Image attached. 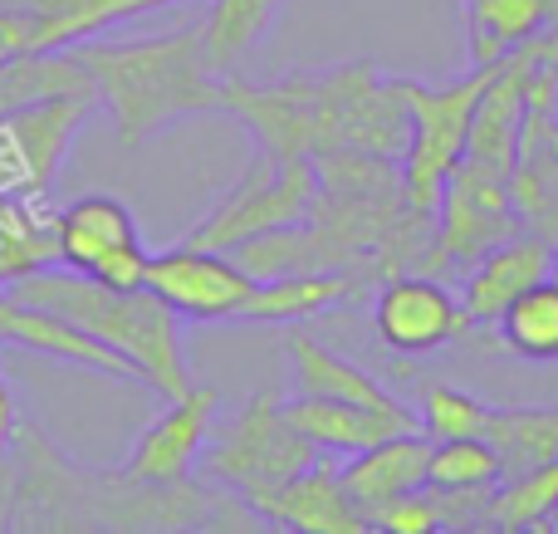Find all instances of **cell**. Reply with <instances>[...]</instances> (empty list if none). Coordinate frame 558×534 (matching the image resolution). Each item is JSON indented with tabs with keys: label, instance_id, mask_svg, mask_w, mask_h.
<instances>
[{
	"label": "cell",
	"instance_id": "1f68e13d",
	"mask_svg": "<svg viewBox=\"0 0 558 534\" xmlns=\"http://www.w3.org/2000/svg\"><path fill=\"white\" fill-rule=\"evenodd\" d=\"M20 54H39V20L25 15V10L0 5V64Z\"/></svg>",
	"mask_w": 558,
	"mask_h": 534
},
{
	"label": "cell",
	"instance_id": "d6a6232c",
	"mask_svg": "<svg viewBox=\"0 0 558 534\" xmlns=\"http://www.w3.org/2000/svg\"><path fill=\"white\" fill-rule=\"evenodd\" d=\"M15 422H20L15 392H10L5 373H0V457H10V441H15Z\"/></svg>",
	"mask_w": 558,
	"mask_h": 534
},
{
	"label": "cell",
	"instance_id": "2e32d148",
	"mask_svg": "<svg viewBox=\"0 0 558 534\" xmlns=\"http://www.w3.org/2000/svg\"><path fill=\"white\" fill-rule=\"evenodd\" d=\"M284 353H289V368H294V392L299 398H338V402H353V408L367 412H387V417H416L402 398L383 388L373 373H363L357 363L338 359L328 343H318L304 324H289L284 333Z\"/></svg>",
	"mask_w": 558,
	"mask_h": 534
},
{
	"label": "cell",
	"instance_id": "8fae6325",
	"mask_svg": "<svg viewBox=\"0 0 558 534\" xmlns=\"http://www.w3.org/2000/svg\"><path fill=\"white\" fill-rule=\"evenodd\" d=\"M465 329H471L465 304L446 284H436L432 275L397 270L387 275L373 300V333L407 359H426V353L456 343Z\"/></svg>",
	"mask_w": 558,
	"mask_h": 534
},
{
	"label": "cell",
	"instance_id": "e0dca14e",
	"mask_svg": "<svg viewBox=\"0 0 558 534\" xmlns=\"http://www.w3.org/2000/svg\"><path fill=\"white\" fill-rule=\"evenodd\" d=\"M426 461H432V437L416 427V432L383 437L367 451H353L348 466H338V471H343V486H348V496L357 500V510L373 515L387 500L426 486Z\"/></svg>",
	"mask_w": 558,
	"mask_h": 534
},
{
	"label": "cell",
	"instance_id": "7a4b0ae2",
	"mask_svg": "<svg viewBox=\"0 0 558 534\" xmlns=\"http://www.w3.org/2000/svg\"><path fill=\"white\" fill-rule=\"evenodd\" d=\"M221 113L241 118L255 147L275 162L324 157L338 147L402 162L412 143V113L397 98L392 78H383L367 59L318 69V74H284L275 84H245L226 74Z\"/></svg>",
	"mask_w": 558,
	"mask_h": 534
},
{
	"label": "cell",
	"instance_id": "7c38bea8",
	"mask_svg": "<svg viewBox=\"0 0 558 534\" xmlns=\"http://www.w3.org/2000/svg\"><path fill=\"white\" fill-rule=\"evenodd\" d=\"M216 412H221V392L216 388H196L192 383L182 398H167V408L137 437L123 471L137 481H186L196 471V461H202L206 441H211Z\"/></svg>",
	"mask_w": 558,
	"mask_h": 534
},
{
	"label": "cell",
	"instance_id": "3957f363",
	"mask_svg": "<svg viewBox=\"0 0 558 534\" xmlns=\"http://www.w3.org/2000/svg\"><path fill=\"white\" fill-rule=\"evenodd\" d=\"M69 49L88 69L98 104L113 113V128L128 147L153 143L192 113L221 108L226 74H216V64L206 59L202 25L153 39H123V45L84 39V45Z\"/></svg>",
	"mask_w": 558,
	"mask_h": 534
},
{
	"label": "cell",
	"instance_id": "5b68a950",
	"mask_svg": "<svg viewBox=\"0 0 558 534\" xmlns=\"http://www.w3.org/2000/svg\"><path fill=\"white\" fill-rule=\"evenodd\" d=\"M490 78V64H471V74L456 84H422V78H392L397 98L412 113V143L402 157V192L407 211L432 221L451 172L465 162L471 118L481 104V88Z\"/></svg>",
	"mask_w": 558,
	"mask_h": 534
},
{
	"label": "cell",
	"instance_id": "f1b7e54d",
	"mask_svg": "<svg viewBox=\"0 0 558 534\" xmlns=\"http://www.w3.org/2000/svg\"><path fill=\"white\" fill-rule=\"evenodd\" d=\"M422 432L432 441H451V437H481L485 422V402L465 388H451V383H432L422 392V412H416Z\"/></svg>",
	"mask_w": 558,
	"mask_h": 534
},
{
	"label": "cell",
	"instance_id": "44dd1931",
	"mask_svg": "<svg viewBox=\"0 0 558 534\" xmlns=\"http://www.w3.org/2000/svg\"><path fill=\"white\" fill-rule=\"evenodd\" d=\"M10 10H25L39 20V49H69L98 39L123 20L153 15V10L182 5V0H0Z\"/></svg>",
	"mask_w": 558,
	"mask_h": 534
},
{
	"label": "cell",
	"instance_id": "f546056e",
	"mask_svg": "<svg viewBox=\"0 0 558 534\" xmlns=\"http://www.w3.org/2000/svg\"><path fill=\"white\" fill-rule=\"evenodd\" d=\"M367 525L387 530V534H432V530H441V510H436L432 490L422 486V490H407V496L377 506L373 515H367Z\"/></svg>",
	"mask_w": 558,
	"mask_h": 534
},
{
	"label": "cell",
	"instance_id": "603a6c76",
	"mask_svg": "<svg viewBox=\"0 0 558 534\" xmlns=\"http://www.w3.org/2000/svg\"><path fill=\"white\" fill-rule=\"evenodd\" d=\"M481 437L500 457L505 481L558 457V408H485Z\"/></svg>",
	"mask_w": 558,
	"mask_h": 534
},
{
	"label": "cell",
	"instance_id": "ac0fdd59",
	"mask_svg": "<svg viewBox=\"0 0 558 534\" xmlns=\"http://www.w3.org/2000/svg\"><path fill=\"white\" fill-rule=\"evenodd\" d=\"M284 417L299 437H308L318 451H367L377 447L383 437H397V432H416L422 422L416 417H387V412H367V408H353V402H338V398H289L284 402Z\"/></svg>",
	"mask_w": 558,
	"mask_h": 534
},
{
	"label": "cell",
	"instance_id": "9a60e30c",
	"mask_svg": "<svg viewBox=\"0 0 558 534\" xmlns=\"http://www.w3.org/2000/svg\"><path fill=\"white\" fill-rule=\"evenodd\" d=\"M255 515L265 525L279 530H299V534H367V515L357 510V500L348 496L343 471L333 466L328 457H318L314 466H304L294 481L265 496L255 506Z\"/></svg>",
	"mask_w": 558,
	"mask_h": 534
},
{
	"label": "cell",
	"instance_id": "4dcf8cb0",
	"mask_svg": "<svg viewBox=\"0 0 558 534\" xmlns=\"http://www.w3.org/2000/svg\"><path fill=\"white\" fill-rule=\"evenodd\" d=\"M147 260H153V251H147L143 235H137V241L113 245V251H108L104 260H94V270H84V275H94L98 284H108V290H143Z\"/></svg>",
	"mask_w": 558,
	"mask_h": 534
},
{
	"label": "cell",
	"instance_id": "cb8c5ba5",
	"mask_svg": "<svg viewBox=\"0 0 558 534\" xmlns=\"http://www.w3.org/2000/svg\"><path fill=\"white\" fill-rule=\"evenodd\" d=\"M59 265L54 211L45 196H0V284Z\"/></svg>",
	"mask_w": 558,
	"mask_h": 534
},
{
	"label": "cell",
	"instance_id": "d4e9b609",
	"mask_svg": "<svg viewBox=\"0 0 558 534\" xmlns=\"http://www.w3.org/2000/svg\"><path fill=\"white\" fill-rule=\"evenodd\" d=\"M279 10L284 0H211L202 20V45L216 74H235V64L275 29Z\"/></svg>",
	"mask_w": 558,
	"mask_h": 534
},
{
	"label": "cell",
	"instance_id": "277c9868",
	"mask_svg": "<svg viewBox=\"0 0 558 534\" xmlns=\"http://www.w3.org/2000/svg\"><path fill=\"white\" fill-rule=\"evenodd\" d=\"M0 290L25 304H39V310L64 314L69 324H78L98 343L123 353L157 398H182L192 388L186 353H182V319L147 284L143 290H108V284H98L84 270L45 265V270H29L20 280L0 284Z\"/></svg>",
	"mask_w": 558,
	"mask_h": 534
},
{
	"label": "cell",
	"instance_id": "5bb4252c",
	"mask_svg": "<svg viewBox=\"0 0 558 534\" xmlns=\"http://www.w3.org/2000/svg\"><path fill=\"white\" fill-rule=\"evenodd\" d=\"M0 343H15V349H29V353L54 359V363H74V368H88V373H104V378L143 383L123 353H113L108 343H98L94 333H84L78 324H69L64 314L25 304L5 290H0Z\"/></svg>",
	"mask_w": 558,
	"mask_h": 534
},
{
	"label": "cell",
	"instance_id": "4fadbf2b",
	"mask_svg": "<svg viewBox=\"0 0 558 534\" xmlns=\"http://www.w3.org/2000/svg\"><path fill=\"white\" fill-rule=\"evenodd\" d=\"M558 270V245L554 235H539V231H514L510 241L490 245V251L475 260V270L465 275V319L475 324H495L514 300H520L530 284L549 280Z\"/></svg>",
	"mask_w": 558,
	"mask_h": 534
},
{
	"label": "cell",
	"instance_id": "d6986e66",
	"mask_svg": "<svg viewBox=\"0 0 558 534\" xmlns=\"http://www.w3.org/2000/svg\"><path fill=\"white\" fill-rule=\"evenodd\" d=\"M465 15V59L500 64L505 54L524 49L530 39L558 29V0H461Z\"/></svg>",
	"mask_w": 558,
	"mask_h": 534
},
{
	"label": "cell",
	"instance_id": "8992f818",
	"mask_svg": "<svg viewBox=\"0 0 558 534\" xmlns=\"http://www.w3.org/2000/svg\"><path fill=\"white\" fill-rule=\"evenodd\" d=\"M318 457L324 451L289 427L284 402L275 392H255L221 432H211L196 466H202V476L211 486L231 490V496H241L255 510L284 481H294L304 466H314Z\"/></svg>",
	"mask_w": 558,
	"mask_h": 534
},
{
	"label": "cell",
	"instance_id": "836d02e7",
	"mask_svg": "<svg viewBox=\"0 0 558 534\" xmlns=\"http://www.w3.org/2000/svg\"><path fill=\"white\" fill-rule=\"evenodd\" d=\"M554 245H558V235H554Z\"/></svg>",
	"mask_w": 558,
	"mask_h": 534
},
{
	"label": "cell",
	"instance_id": "ba28073f",
	"mask_svg": "<svg viewBox=\"0 0 558 534\" xmlns=\"http://www.w3.org/2000/svg\"><path fill=\"white\" fill-rule=\"evenodd\" d=\"M94 108L98 98L64 94L0 113V196H49Z\"/></svg>",
	"mask_w": 558,
	"mask_h": 534
},
{
	"label": "cell",
	"instance_id": "4316f807",
	"mask_svg": "<svg viewBox=\"0 0 558 534\" xmlns=\"http://www.w3.org/2000/svg\"><path fill=\"white\" fill-rule=\"evenodd\" d=\"M549 515H558V457L544 466H530L524 476H510L495 486L490 506H485L481 525L490 530H534L549 525Z\"/></svg>",
	"mask_w": 558,
	"mask_h": 534
},
{
	"label": "cell",
	"instance_id": "9c48e42d",
	"mask_svg": "<svg viewBox=\"0 0 558 534\" xmlns=\"http://www.w3.org/2000/svg\"><path fill=\"white\" fill-rule=\"evenodd\" d=\"M147 290L182 324H241L255 280L235 265V255L182 241L147 260Z\"/></svg>",
	"mask_w": 558,
	"mask_h": 534
},
{
	"label": "cell",
	"instance_id": "6da1fadb",
	"mask_svg": "<svg viewBox=\"0 0 558 534\" xmlns=\"http://www.w3.org/2000/svg\"><path fill=\"white\" fill-rule=\"evenodd\" d=\"M15 496L10 530H255L265 525L241 496L211 481H137L128 471H88L54 447L35 417L10 441Z\"/></svg>",
	"mask_w": 558,
	"mask_h": 534
},
{
	"label": "cell",
	"instance_id": "ffe728a7",
	"mask_svg": "<svg viewBox=\"0 0 558 534\" xmlns=\"http://www.w3.org/2000/svg\"><path fill=\"white\" fill-rule=\"evenodd\" d=\"M54 241H59V265H69V270H94V260H104L113 245L137 241V221L123 196L88 192L54 211Z\"/></svg>",
	"mask_w": 558,
	"mask_h": 534
},
{
	"label": "cell",
	"instance_id": "52a82bcc",
	"mask_svg": "<svg viewBox=\"0 0 558 534\" xmlns=\"http://www.w3.org/2000/svg\"><path fill=\"white\" fill-rule=\"evenodd\" d=\"M318 196V167L314 157H294V162H275L270 153L255 147L245 177L211 206L196 231H186V245H202V251H226L245 245L251 235L279 231V226H299L308 221Z\"/></svg>",
	"mask_w": 558,
	"mask_h": 534
},
{
	"label": "cell",
	"instance_id": "83f0119b",
	"mask_svg": "<svg viewBox=\"0 0 558 534\" xmlns=\"http://www.w3.org/2000/svg\"><path fill=\"white\" fill-rule=\"evenodd\" d=\"M505 471L500 457L485 437H451L432 441V461H426V486L441 490H471V486H500Z\"/></svg>",
	"mask_w": 558,
	"mask_h": 534
},
{
	"label": "cell",
	"instance_id": "484cf974",
	"mask_svg": "<svg viewBox=\"0 0 558 534\" xmlns=\"http://www.w3.org/2000/svg\"><path fill=\"white\" fill-rule=\"evenodd\" d=\"M500 333L520 359L530 363H558V275L530 284L510 310L500 314Z\"/></svg>",
	"mask_w": 558,
	"mask_h": 534
},
{
	"label": "cell",
	"instance_id": "30bf717a",
	"mask_svg": "<svg viewBox=\"0 0 558 534\" xmlns=\"http://www.w3.org/2000/svg\"><path fill=\"white\" fill-rule=\"evenodd\" d=\"M441 226L432 231V265H465V260H481L490 245L510 241L520 231V216H514L510 202V182L495 172H481V167L461 162L451 172L441 192Z\"/></svg>",
	"mask_w": 558,
	"mask_h": 534
},
{
	"label": "cell",
	"instance_id": "7402d4cb",
	"mask_svg": "<svg viewBox=\"0 0 558 534\" xmlns=\"http://www.w3.org/2000/svg\"><path fill=\"white\" fill-rule=\"evenodd\" d=\"M353 275L343 270H318V275H279V280H255V294L245 304L241 324H304L328 314L333 304L348 300Z\"/></svg>",
	"mask_w": 558,
	"mask_h": 534
}]
</instances>
